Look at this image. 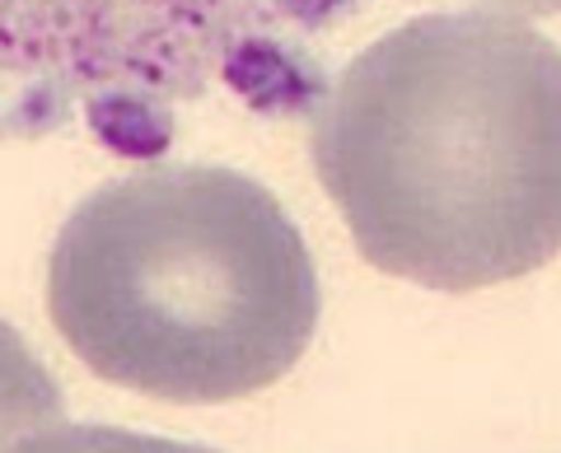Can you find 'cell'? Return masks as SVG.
Instances as JSON below:
<instances>
[{
  "mask_svg": "<svg viewBox=\"0 0 561 453\" xmlns=\"http://www.w3.org/2000/svg\"><path fill=\"white\" fill-rule=\"evenodd\" d=\"M309 154L375 271L519 281L561 253V51L496 5L416 14L323 90Z\"/></svg>",
  "mask_w": 561,
  "mask_h": 453,
  "instance_id": "1",
  "label": "cell"
},
{
  "mask_svg": "<svg viewBox=\"0 0 561 453\" xmlns=\"http://www.w3.org/2000/svg\"><path fill=\"white\" fill-rule=\"evenodd\" d=\"M47 318L103 383L210 407L290 374L319 327V271L262 183L164 164L90 191L47 257Z\"/></svg>",
  "mask_w": 561,
  "mask_h": 453,
  "instance_id": "2",
  "label": "cell"
},
{
  "mask_svg": "<svg viewBox=\"0 0 561 453\" xmlns=\"http://www.w3.org/2000/svg\"><path fill=\"white\" fill-rule=\"evenodd\" d=\"M360 0H0V84L20 108L169 113L230 84L272 108L267 84L305 76V47Z\"/></svg>",
  "mask_w": 561,
  "mask_h": 453,
  "instance_id": "3",
  "label": "cell"
},
{
  "mask_svg": "<svg viewBox=\"0 0 561 453\" xmlns=\"http://www.w3.org/2000/svg\"><path fill=\"white\" fill-rule=\"evenodd\" d=\"M61 440V388L0 323V449Z\"/></svg>",
  "mask_w": 561,
  "mask_h": 453,
  "instance_id": "4",
  "label": "cell"
},
{
  "mask_svg": "<svg viewBox=\"0 0 561 453\" xmlns=\"http://www.w3.org/2000/svg\"><path fill=\"white\" fill-rule=\"evenodd\" d=\"M491 5L511 14H561V0H491Z\"/></svg>",
  "mask_w": 561,
  "mask_h": 453,
  "instance_id": "5",
  "label": "cell"
}]
</instances>
